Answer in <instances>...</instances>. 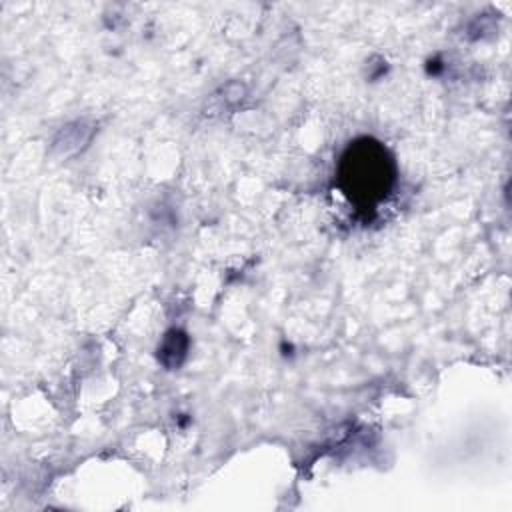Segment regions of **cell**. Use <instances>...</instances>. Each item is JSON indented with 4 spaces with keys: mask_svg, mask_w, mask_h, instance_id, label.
<instances>
[{
    "mask_svg": "<svg viewBox=\"0 0 512 512\" xmlns=\"http://www.w3.org/2000/svg\"><path fill=\"white\" fill-rule=\"evenodd\" d=\"M396 182V164L384 144L358 138L348 144L338 164V184L358 208L382 202Z\"/></svg>",
    "mask_w": 512,
    "mask_h": 512,
    "instance_id": "6da1fadb",
    "label": "cell"
},
{
    "mask_svg": "<svg viewBox=\"0 0 512 512\" xmlns=\"http://www.w3.org/2000/svg\"><path fill=\"white\" fill-rule=\"evenodd\" d=\"M188 352V336L186 332L172 328L164 334L162 342L158 344V362L168 370L178 368Z\"/></svg>",
    "mask_w": 512,
    "mask_h": 512,
    "instance_id": "7a4b0ae2",
    "label": "cell"
}]
</instances>
